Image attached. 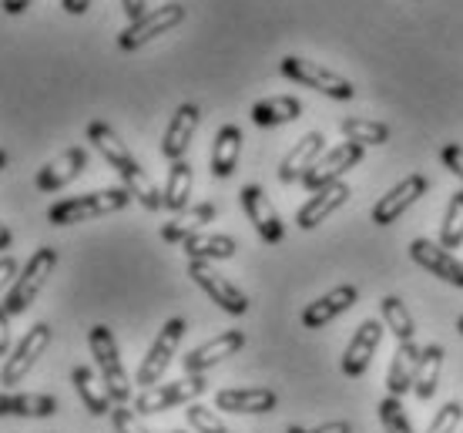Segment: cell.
Here are the masks:
<instances>
[{"label":"cell","instance_id":"6da1fadb","mask_svg":"<svg viewBox=\"0 0 463 433\" xmlns=\"http://www.w3.org/2000/svg\"><path fill=\"white\" fill-rule=\"evenodd\" d=\"M88 141L101 152V158L115 168L118 175H121L125 188L145 205V209L148 212L165 209V199H162V192H158V185H155V182L148 178V172L135 162V155L128 152V145L118 138L111 125H105V121H91V125H88Z\"/></svg>","mask_w":463,"mask_h":433},{"label":"cell","instance_id":"7a4b0ae2","mask_svg":"<svg viewBox=\"0 0 463 433\" xmlns=\"http://www.w3.org/2000/svg\"><path fill=\"white\" fill-rule=\"evenodd\" d=\"M131 199H135V195H131L128 188H101V192H88V195L64 199V202H58V205H51V209H47V222L51 225L91 222V219H101V215L128 209Z\"/></svg>","mask_w":463,"mask_h":433},{"label":"cell","instance_id":"3957f363","mask_svg":"<svg viewBox=\"0 0 463 433\" xmlns=\"http://www.w3.org/2000/svg\"><path fill=\"white\" fill-rule=\"evenodd\" d=\"M54 266H58V249H37L34 256L27 259V266H24V272L14 279L11 293H7V299H4V309L11 313V316H21V313H27L31 309V303H34L37 296H41V289L47 286V279H51V272H54Z\"/></svg>","mask_w":463,"mask_h":433},{"label":"cell","instance_id":"277c9868","mask_svg":"<svg viewBox=\"0 0 463 433\" xmlns=\"http://www.w3.org/2000/svg\"><path fill=\"white\" fill-rule=\"evenodd\" d=\"M279 71L289 78L292 84H299V88H313V91L326 94V98H333V101H353L356 98V88L349 78L336 74V71L323 68V64H316V61H306V58H282Z\"/></svg>","mask_w":463,"mask_h":433},{"label":"cell","instance_id":"5b68a950","mask_svg":"<svg viewBox=\"0 0 463 433\" xmlns=\"http://www.w3.org/2000/svg\"><path fill=\"white\" fill-rule=\"evenodd\" d=\"M88 346H91V356L98 370H101V380H105L108 393L115 403H128L131 400V380H128L125 366H121V353H118V343H115V333L105 326V323H98L91 326L88 333Z\"/></svg>","mask_w":463,"mask_h":433},{"label":"cell","instance_id":"8992f818","mask_svg":"<svg viewBox=\"0 0 463 433\" xmlns=\"http://www.w3.org/2000/svg\"><path fill=\"white\" fill-rule=\"evenodd\" d=\"M205 390H209V380L202 373L175 380V383H155V387L141 390L138 397H135V407H131V410L138 413V417L165 413V410H172V407H182V403H195Z\"/></svg>","mask_w":463,"mask_h":433},{"label":"cell","instance_id":"52a82bcc","mask_svg":"<svg viewBox=\"0 0 463 433\" xmlns=\"http://www.w3.org/2000/svg\"><path fill=\"white\" fill-rule=\"evenodd\" d=\"M185 319L175 316L168 319L162 329H158V336H155V343H151L148 356L141 360L138 366V376H135V383H138L141 390L155 387V383H162L165 370H168V363H172L175 350H178V343H182V336H185Z\"/></svg>","mask_w":463,"mask_h":433},{"label":"cell","instance_id":"ba28073f","mask_svg":"<svg viewBox=\"0 0 463 433\" xmlns=\"http://www.w3.org/2000/svg\"><path fill=\"white\" fill-rule=\"evenodd\" d=\"M182 21H185V7H182V4H162V7H155V11L145 14L141 21L128 24L125 31L118 34V47H121V51H138V47L151 44L155 37L175 31Z\"/></svg>","mask_w":463,"mask_h":433},{"label":"cell","instance_id":"9c48e42d","mask_svg":"<svg viewBox=\"0 0 463 433\" xmlns=\"http://www.w3.org/2000/svg\"><path fill=\"white\" fill-rule=\"evenodd\" d=\"M188 276L205 289V296H209L212 303L219 306V309H225L229 316H245L249 313V296L235 286V282H229L222 272L212 269V262H188Z\"/></svg>","mask_w":463,"mask_h":433},{"label":"cell","instance_id":"30bf717a","mask_svg":"<svg viewBox=\"0 0 463 433\" xmlns=\"http://www.w3.org/2000/svg\"><path fill=\"white\" fill-rule=\"evenodd\" d=\"M47 346H51V326H47V323H37V326L27 329L24 340L17 343V350L7 356V363H4V370H0V383H4L7 390L24 383V376L34 370L37 356H41Z\"/></svg>","mask_w":463,"mask_h":433},{"label":"cell","instance_id":"8fae6325","mask_svg":"<svg viewBox=\"0 0 463 433\" xmlns=\"http://www.w3.org/2000/svg\"><path fill=\"white\" fill-rule=\"evenodd\" d=\"M359 162H363V145H356V141H343V145H336V148L323 152V158L302 175V185L309 188V192H319V188L333 185V182H343V175Z\"/></svg>","mask_w":463,"mask_h":433},{"label":"cell","instance_id":"7c38bea8","mask_svg":"<svg viewBox=\"0 0 463 433\" xmlns=\"http://www.w3.org/2000/svg\"><path fill=\"white\" fill-rule=\"evenodd\" d=\"M239 202H242L249 222L255 225V232H259V239H262L266 246H279V242L286 239V225H282L279 212L272 209V202H269V195L262 188L245 185L242 192H239Z\"/></svg>","mask_w":463,"mask_h":433},{"label":"cell","instance_id":"4fadbf2b","mask_svg":"<svg viewBox=\"0 0 463 433\" xmlns=\"http://www.w3.org/2000/svg\"><path fill=\"white\" fill-rule=\"evenodd\" d=\"M427 188H430V182H427V175H420V172H413V175H406L403 182H396L386 195H380V202L373 205V222L376 225H393L400 215H403L413 202L420 199V195H427Z\"/></svg>","mask_w":463,"mask_h":433},{"label":"cell","instance_id":"5bb4252c","mask_svg":"<svg viewBox=\"0 0 463 433\" xmlns=\"http://www.w3.org/2000/svg\"><path fill=\"white\" fill-rule=\"evenodd\" d=\"M410 259L417 262L420 269L433 272L437 279L450 282V286L463 289V259H457L453 252H447L440 242H430V239H413V242H410Z\"/></svg>","mask_w":463,"mask_h":433},{"label":"cell","instance_id":"9a60e30c","mask_svg":"<svg viewBox=\"0 0 463 433\" xmlns=\"http://www.w3.org/2000/svg\"><path fill=\"white\" fill-rule=\"evenodd\" d=\"M245 346V333L242 329H225V333H219L215 340L202 343L198 350H192L182 360V366H185L188 376H198L205 373V370H212L215 363H222V360H229V356H235V353Z\"/></svg>","mask_w":463,"mask_h":433},{"label":"cell","instance_id":"2e32d148","mask_svg":"<svg viewBox=\"0 0 463 433\" xmlns=\"http://www.w3.org/2000/svg\"><path fill=\"white\" fill-rule=\"evenodd\" d=\"M383 329L386 326H380V319L359 323V329L353 333L346 353H343V373H346L349 380H356V376H363L366 370H370L373 353L380 350V343H383Z\"/></svg>","mask_w":463,"mask_h":433},{"label":"cell","instance_id":"e0dca14e","mask_svg":"<svg viewBox=\"0 0 463 433\" xmlns=\"http://www.w3.org/2000/svg\"><path fill=\"white\" fill-rule=\"evenodd\" d=\"M359 303V289L356 286H336V289H329L326 296L313 299V303L302 309V329H323L326 323H333L336 316L349 313L353 306Z\"/></svg>","mask_w":463,"mask_h":433},{"label":"cell","instance_id":"ac0fdd59","mask_svg":"<svg viewBox=\"0 0 463 433\" xmlns=\"http://www.w3.org/2000/svg\"><path fill=\"white\" fill-rule=\"evenodd\" d=\"M349 185L346 182H333V185L319 188V192H313V199L306 202V205H299V212H296V225L299 229H316L319 222H326L333 212H339L343 205L349 202Z\"/></svg>","mask_w":463,"mask_h":433},{"label":"cell","instance_id":"d6986e66","mask_svg":"<svg viewBox=\"0 0 463 433\" xmlns=\"http://www.w3.org/2000/svg\"><path fill=\"white\" fill-rule=\"evenodd\" d=\"M84 168H88V148H68V152H61L54 162H47L41 172H37V188L41 192H61L64 185H71L74 178L81 175Z\"/></svg>","mask_w":463,"mask_h":433},{"label":"cell","instance_id":"ffe728a7","mask_svg":"<svg viewBox=\"0 0 463 433\" xmlns=\"http://www.w3.org/2000/svg\"><path fill=\"white\" fill-rule=\"evenodd\" d=\"M279 397L266 387H232L215 393V410L225 413H272Z\"/></svg>","mask_w":463,"mask_h":433},{"label":"cell","instance_id":"44dd1931","mask_svg":"<svg viewBox=\"0 0 463 433\" xmlns=\"http://www.w3.org/2000/svg\"><path fill=\"white\" fill-rule=\"evenodd\" d=\"M198 111L195 105H178V111L172 115L168 121V128H165V138H162V155L168 162H182L188 152V145L195 138V128H198Z\"/></svg>","mask_w":463,"mask_h":433},{"label":"cell","instance_id":"7402d4cb","mask_svg":"<svg viewBox=\"0 0 463 433\" xmlns=\"http://www.w3.org/2000/svg\"><path fill=\"white\" fill-rule=\"evenodd\" d=\"M323 152H326L323 131H309V135H302L299 145H296V148L282 158V165H279V182H286V185L302 182V175H306V172L323 158Z\"/></svg>","mask_w":463,"mask_h":433},{"label":"cell","instance_id":"603a6c76","mask_svg":"<svg viewBox=\"0 0 463 433\" xmlns=\"http://www.w3.org/2000/svg\"><path fill=\"white\" fill-rule=\"evenodd\" d=\"M215 205L212 202H198V205H188L185 212H178L172 222L162 225V239L168 242V246H182L185 239H192V235H198L205 225L215 219Z\"/></svg>","mask_w":463,"mask_h":433},{"label":"cell","instance_id":"cb8c5ba5","mask_svg":"<svg viewBox=\"0 0 463 433\" xmlns=\"http://www.w3.org/2000/svg\"><path fill=\"white\" fill-rule=\"evenodd\" d=\"M420 346L413 340H406L396 346L393 363H390V373H386V390L390 397H406L413 390V380H417V366H420Z\"/></svg>","mask_w":463,"mask_h":433},{"label":"cell","instance_id":"d4e9b609","mask_svg":"<svg viewBox=\"0 0 463 433\" xmlns=\"http://www.w3.org/2000/svg\"><path fill=\"white\" fill-rule=\"evenodd\" d=\"M71 383H74V390H78V397H81V403H84V410L91 413V417H108V413H111L115 400L108 393L105 380H98L88 366H74V370H71Z\"/></svg>","mask_w":463,"mask_h":433},{"label":"cell","instance_id":"484cf974","mask_svg":"<svg viewBox=\"0 0 463 433\" xmlns=\"http://www.w3.org/2000/svg\"><path fill=\"white\" fill-rule=\"evenodd\" d=\"M239 155H242V131L239 125H222L215 131V141H212V175L215 178H229L239 165Z\"/></svg>","mask_w":463,"mask_h":433},{"label":"cell","instance_id":"4316f807","mask_svg":"<svg viewBox=\"0 0 463 433\" xmlns=\"http://www.w3.org/2000/svg\"><path fill=\"white\" fill-rule=\"evenodd\" d=\"M302 115V101L292 94H276V98H262L252 105V121L259 128H279L289 125Z\"/></svg>","mask_w":463,"mask_h":433},{"label":"cell","instance_id":"83f0119b","mask_svg":"<svg viewBox=\"0 0 463 433\" xmlns=\"http://www.w3.org/2000/svg\"><path fill=\"white\" fill-rule=\"evenodd\" d=\"M443 356H447V350H443L440 343H430V346H423V353H420L417 380H413V397H417L420 403L433 400V393L440 387Z\"/></svg>","mask_w":463,"mask_h":433},{"label":"cell","instance_id":"f1b7e54d","mask_svg":"<svg viewBox=\"0 0 463 433\" xmlns=\"http://www.w3.org/2000/svg\"><path fill=\"white\" fill-rule=\"evenodd\" d=\"M188 262H215V259H232L239 252L232 235H215V232H198L182 242Z\"/></svg>","mask_w":463,"mask_h":433},{"label":"cell","instance_id":"f546056e","mask_svg":"<svg viewBox=\"0 0 463 433\" xmlns=\"http://www.w3.org/2000/svg\"><path fill=\"white\" fill-rule=\"evenodd\" d=\"M192 182H195V175H192V165L182 158V162H172V168H168V178H165V209L168 212H185L188 202H192Z\"/></svg>","mask_w":463,"mask_h":433},{"label":"cell","instance_id":"4dcf8cb0","mask_svg":"<svg viewBox=\"0 0 463 433\" xmlns=\"http://www.w3.org/2000/svg\"><path fill=\"white\" fill-rule=\"evenodd\" d=\"M380 316H383V326L396 336V343H406V340H413V336H417L413 316H410V309H406V303L400 299V296H383Z\"/></svg>","mask_w":463,"mask_h":433},{"label":"cell","instance_id":"1f68e13d","mask_svg":"<svg viewBox=\"0 0 463 433\" xmlns=\"http://www.w3.org/2000/svg\"><path fill=\"white\" fill-rule=\"evenodd\" d=\"M339 131L346 141H356V145H386L390 141V128L383 121H370V118H343L339 121Z\"/></svg>","mask_w":463,"mask_h":433},{"label":"cell","instance_id":"d6a6232c","mask_svg":"<svg viewBox=\"0 0 463 433\" xmlns=\"http://www.w3.org/2000/svg\"><path fill=\"white\" fill-rule=\"evenodd\" d=\"M440 246L450 252V249L463 246V188L450 195V205L443 212L440 222Z\"/></svg>","mask_w":463,"mask_h":433},{"label":"cell","instance_id":"836d02e7","mask_svg":"<svg viewBox=\"0 0 463 433\" xmlns=\"http://www.w3.org/2000/svg\"><path fill=\"white\" fill-rule=\"evenodd\" d=\"M58 400L47 393H11V417H54Z\"/></svg>","mask_w":463,"mask_h":433},{"label":"cell","instance_id":"e575fe53","mask_svg":"<svg viewBox=\"0 0 463 433\" xmlns=\"http://www.w3.org/2000/svg\"><path fill=\"white\" fill-rule=\"evenodd\" d=\"M376 410H380V423L386 433H413V423L406 417L400 397H383Z\"/></svg>","mask_w":463,"mask_h":433},{"label":"cell","instance_id":"d590c367","mask_svg":"<svg viewBox=\"0 0 463 433\" xmlns=\"http://www.w3.org/2000/svg\"><path fill=\"white\" fill-rule=\"evenodd\" d=\"M460 420H463V403L460 400H450V403H443L440 410L433 413L427 433H457Z\"/></svg>","mask_w":463,"mask_h":433},{"label":"cell","instance_id":"8d00e7d4","mask_svg":"<svg viewBox=\"0 0 463 433\" xmlns=\"http://www.w3.org/2000/svg\"><path fill=\"white\" fill-rule=\"evenodd\" d=\"M188 423H192V430L195 433H232L225 423L215 417V410L209 407H202V403H188Z\"/></svg>","mask_w":463,"mask_h":433},{"label":"cell","instance_id":"74e56055","mask_svg":"<svg viewBox=\"0 0 463 433\" xmlns=\"http://www.w3.org/2000/svg\"><path fill=\"white\" fill-rule=\"evenodd\" d=\"M111 423H115L118 433H148V427L138 420V413L131 410L128 403H115L111 407Z\"/></svg>","mask_w":463,"mask_h":433},{"label":"cell","instance_id":"f35d334b","mask_svg":"<svg viewBox=\"0 0 463 433\" xmlns=\"http://www.w3.org/2000/svg\"><path fill=\"white\" fill-rule=\"evenodd\" d=\"M440 162L447 172H453V175L463 182V145H457V141H450V145H443L440 148Z\"/></svg>","mask_w":463,"mask_h":433},{"label":"cell","instance_id":"ab89813d","mask_svg":"<svg viewBox=\"0 0 463 433\" xmlns=\"http://www.w3.org/2000/svg\"><path fill=\"white\" fill-rule=\"evenodd\" d=\"M14 279H17V262H14L11 256L0 259V293L7 289V286H14Z\"/></svg>","mask_w":463,"mask_h":433},{"label":"cell","instance_id":"60d3db41","mask_svg":"<svg viewBox=\"0 0 463 433\" xmlns=\"http://www.w3.org/2000/svg\"><path fill=\"white\" fill-rule=\"evenodd\" d=\"M11 350V313L0 306V356H7Z\"/></svg>","mask_w":463,"mask_h":433},{"label":"cell","instance_id":"b9f144b4","mask_svg":"<svg viewBox=\"0 0 463 433\" xmlns=\"http://www.w3.org/2000/svg\"><path fill=\"white\" fill-rule=\"evenodd\" d=\"M121 7H125V14H128V24L141 21V17L148 14V7H145V0H121Z\"/></svg>","mask_w":463,"mask_h":433},{"label":"cell","instance_id":"7bdbcfd3","mask_svg":"<svg viewBox=\"0 0 463 433\" xmlns=\"http://www.w3.org/2000/svg\"><path fill=\"white\" fill-rule=\"evenodd\" d=\"M313 433H353V423L349 420H329V423H319Z\"/></svg>","mask_w":463,"mask_h":433},{"label":"cell","instance_id":"ee69618b","mask_svg":"<svg viewBox=\"0 0 463 433\" xmlns=\"http://www.w3.org/2000/svg\"><path fill=\"white\" fill-rule=\"evenodd\" d=\"M61 7H64L68 14H74V17H81V14H88L91 0H61Z\"/></svg>","mask_w":463,"mask_h":433},{"label":"cell","instance_id":"f6af8a7d","mask_svg":"<svg viewBox=\"0 0 463 433\" xmlns=\"http://www.w3.org/2000/svg\"><path fill=\"white\" fill-rule=\"evenodd\" d=\"M0 7H4V14L17 17V14H24L27 7H31V0H0Z\"/></svg>","mask_w":463,"mask_h":433},{"label":"cell","instance_id":"bcb514c9","mask_svg":"<svg viewBox=\"0 0 463 433\" xmlns=\"http://www.w3.org/2000/svg\"><path fill=\"white\" fill-rule=\"evenodd\" d=\"M11 249V229L0 222V252H7Z\"/></svg>","mask_w":463,"mask_h":433},{"label":"cell","instance_id":"7dc6e473","mask_svg":"<svg viewBox=\"0 0 463 433\" xmlns=\"http://www.w3.org/2000/svg\"><path fill=\"white\" fill-rule=\"evenodd\" d=\"M0 417H11V393H0Z\"/></svg>","mask_w":463,"mask_h":433},{"label":"cell","instance_id":"c3c4849f","mask_svg":"<svg viewBox=\"0 0 463 433\" xmlns=\"http://www.w3.org/2000/svg\"><path fill=\"white\" fill-rule=\"evenodd\" d=\"M286 433H313V430H306V427H299V423H292V427Z\"/></svg>","mask_w":463,"mask_h":433},{"label":"cell","instance_id":"681fc988","mask_svg":"<svg viewBox=\"0 0 463 433\" xmlns=\"http://www.w3.org/2000/svg\"><path fill=\"white\" fill-rule=\"evenodd\" d=\"M4 168H7V152L0 148V172H4Z\"/></svg>","mask_w":463,"mask_h":433},{"label":"cell","instance_id":"f907efd6","mask_svg":"<svg viewBox=\"0 0 463 433\" xmlns=\"http://www.w3.org/2000/svg\"><path fill=\"white\" fill-rule=\"evenodd\" d=\"M453 326H457V333L463 336V316H457V323H453Z\"/></svg>","mask_w":463,"mask_h":433},{"label":"cell","instance_id":"816d5d0a","mask_svg":"<svg viewBox=\"0 0 463 433\" xmlns=\"http://www.w3.org/2000/svg\"><path fill=\"white\" fill-rule=\"evenodd\" d=\"M175 433H185V430H175Z\"/></svg>","mask_w":463,"mask_h":433}]
</instances>
